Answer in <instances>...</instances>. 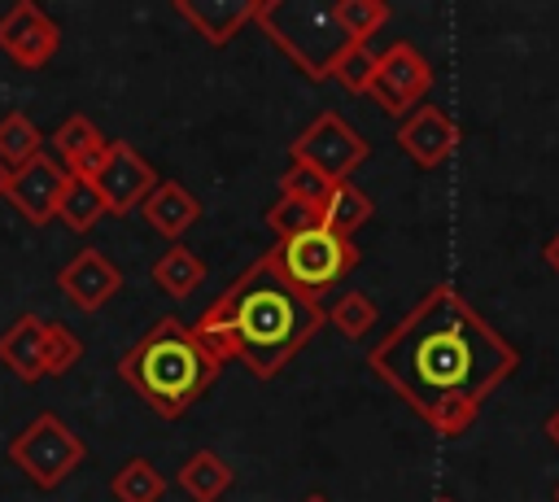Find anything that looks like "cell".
<instances>
[{
	"instance_id": "6da1fadb",
	"label": "cell",
	"mask_w": 559,
	"mask_h": 502,
	"mask_svg": "<svg viewBox=\"0 0 559 502\" xmlns=\"http://www.w3.org/2000/svg\"><path fill=\"white\" fill-rule=\"evenodd\" d=\"M367 367L437 437H463L520 371V349L454 284H432L367 349Z\"/></svg>"
},
{
	"instance_id": "7a4b0ae2",
	"label": "cell",
	"mask_w": 559,
	"mask_h": 502,
	"mask_svg": "<svg viewBox=\"0 0 559 502\" xmlns=\"http://www.w3.org/2000/svg\"><path fill=\"white\" fill-rule=\"evenodd\" d=\"M328 323L319 297L301 292L275 262V249L253 258L192 323L210 358L245 362L258 380H275Z\"/></svg>"
},
{
	"instance_id": "3957f363",
	"label": "cell",
	"mask_w": 559,
	"mask_h": 502,
	"mask_svg": "<svg viewBox=\"0 0 559 502\" xmlns=\"http://www.w3.org/2000/svg\"><path fill=\"white\" fill-rule=\"evenodd\" d=\"M114 367L162 419H179L188 406H197L223 371L179 319H157L131 349H122Z\"/></svg>"
},
{
	"instance_id": "277c9868",
	"label": "cell",
	"mask_w": 559,
	"mask_h": 502,
	"mask_svg": "<svg viewBox=\"0 0 559 502\" xmlns=\"http://www.w3.org/2000/svg\"><path fill=\"white\" fill-rule=\"evenodd\" d=\"M253 22L310 83L332 79V61L349 44L336 22V9L323 0H262Z\"/></svg>"
},
{
	"instance_id": "5b68a950",
	"label": "cell",
	"mask_w": 559,
	"mask_h": 502,
	"mask_svg": "<svg viewBox=\"0 0 559 502\" xmlns=\"http://www.w3.org/2000/svg\"><path fill=\"white\" fill-rule=\"evenodd\" d=\"M83 441L70 432V423L52 410H39L13 441H9V463L35 485V489H57L79 463H83Z\"/></svg>"
},
{
	"instance_id": "8992f818",
	"label": "cell",
	"mask_w": 559,
	"mask_h": 502,
	"mask_svg": "<svg viewBox=\"0 0 559 502\" xmlns=\"http://www.w3.org/2000/svg\"><path fill=\"white\" fill-rule=\"evenodd\" d=\"M275 262L301 292L319 297V292H328L332 284H341L358 266V244L319 223V227H310V231H301L293 240H280L275 244Z\"/></svg>"
},
{
	"instance_id": "52a82bcc",
	"label": "cell",
	"mask_w": 559,
	"mask_h": 502,
	"mask_svg": "<svg viewBox=\"0 0 559 502\" xmlns=\"http://www.w3.org/2000/svg\"><path fill=\"white\" fill-rule=\"evenodd\" d=\"M367 157H371V144H367L336 109L314 113V118L288 140V162L310 166V170L323 175L328 183H345Z\"/></svg>"
},
{
	"instance_id": "ba28073f",
	"label": "cell",
	"mask_w": 559,
	"mask_h": 502,
	"mask_svg": "<svg viewBox=\"0 0 559 502\" xmlns=\"http://www.w3.org/2000/svg\"><path fill=\"white\" fill-rule=\"evenodd\" d=\"M428 87H432V65H428V57H424L415 44L397 39V44H389L384 52H376L367 96H371L389 118H406L415 105H424Z\"/></svg>"
},
{
	"instance_id": "9c48e42d",
	"label": "cell",
	"mask_w": 559,
	"mask_h": 502,
	"mask_svg": "<svg viewBox=\"0 0 559 502\" xmlns=\"http://www.w3.org/2000/svg\"><path fill=\"white\" fill-rule=\"evenodd\" d=\"M61 48V26L35 4L17 0L0 13V52L22 70H44Z\"/></svg>"
},
{
	"instance_id": "30bf717a",
	"label": "cell",
	"mask_w": 559,
	"mask_h": 502,
	"mask_svg": "<svg viewBox=\"0 0 559 502\" xmlns=\"http://www.w3.org/2000/svg\"><path fill=\"white\" fill-rule=\"evenodd\" d=\"M100 201H105V214L109 218H122L131 210H140V201L153 192L157 183V170L140 157V148H131L127 140H109V153L100 162V170L92 175Z\"/></svg>"
},
{
	"instance_id": "8fae6325",
	"label": "cell",
	"mask_w": 559,
	"mask_h": 502,
	"mask_svg": "<svg viewBox=\"0 0 559 502\" xmlns=\"http://www.w3.org/2000/svg\"><path fill=\"white\" fill-rule=\"evenodd\" d=\"M397 148L419 166V170H437L459 153V127L441 105H415L402 122H397Z\"/></svg>"
},
{
	"instance_id": "7c38bea8",
	"label": "cell",
	"mask_w": 559,
	"mask_h": 502,
	"mask_svg": "<svg viewBox=\"0 0 559 502\" xmlns=\"http://www.w3.org/2000/svg\"><path fill=\"white\" fill-rule=\"evenodd\" d=\"M66 170H61V162L57 157H48V153H39V157H31L26 166H17L13 175H9V205L31 223V227H44V223H52L57 218V201H61V192H66Z\"/></svg>"
},
{
	"instance_id": "4fadbf2b",
	"label": "cell",
	"mask_w": 559,
	"mask_h": 502,
	"mask_svg": "<svg viewBox=\"0 0 559 502\" xmlns=\"http://www.w3.org/2000/svg\"><path fill=\"white\" fill-rule=\"evenodd\" d=\"M57 288H61V297L74 306V310H83V314H96L100 306H109L114 297H118V288H122V271L100 253V249H79L61 271H57Z\"/></svg>"
},
{
	"instance_id": "5bb4252c",
	"label": "cell",
	"mask_w": 559,
	"mask_h": 502,
	"mask_svg": "<svg viewBox=\"0 0 559 502\" xmlns=\"http://www.w3.org/2000/svg\"><path fill=\"white\" fill-rule=\"evenodd\" d=\"M258 4H262V0H175V13H179L210 48H223V44H231V39L258 17Z\"/></svg>"
},
{
	"instance_id": "9a60e30c",
	"label": "cell",
	"mask_w": 559,
	"mask_h": 502,
	"mask_svg": "<svg viewBox=\"0 0 559 502\" xmlns=\"http://www.w3.org/2000/svg\"><path fill=\"white\" fill-rule=\"evenodd\" d=\"M52 153L61 162L66 175L74 179H92L109 153V135L87 118V113H70L57 131H52Z\"/></svg>"
},
{
	"instance_id": "2e32d148",
	"label": "cell",
	"mask_w": 559,
	"mask_h": 502,
	"mask_svg": "<svg viewBox=\"0 0 559 502\" xmlns=\"http://www.w3.org/2000/svg\"><path fill=\"white\" fill-rule=\"evenodd\" d=\"M140 214H144V223H148L157 236L179 240V236L201 218V201H197L179 179H157L153 192L140 201Z\"/></svg>"
},
{
	"instance_id": "e0dca14e",
	"label": "cell",
	"mask_w": 559,
	"mask_h": 502,
	"mask_svg": "<svg viewBox=\"0 0 559 502\" xmlns=\"http://www.w3.org/2000/svg\"><path fill=\"white\" fill-rule=\"evenodd\" d=\"M0 367L13 371L22 384L44 380V319L39 314H17L0 332Z\"/></svg>"
},
{
	"instance_id": "ac0fdd59",
	"label": "cell",
	"mask_w": 559,
	"mask_h": 502,
	"mask_svg": "<svg viewBox=\"0 0 559 502\" xmlns=\"http://www.w3.org/2000/svg\"><path fill=\"white\" fill-rule=\"evenodd\" d=\"M175 485H179L192 502H223L227 489L236 485V471H231V463H227L223 454H214V450H192V454L179 463Z\"/></svg>"
},
{
	"instance_id": "d6986e66",
	"label": "cell",
	"mask_w": 559,
	"mask_h": 502,
	"mask_svg": "<svg viewBox=\"0 0 559 502\" xmlns=\"http://www.w3.org/2000/svg\"><path fill=\"white\" fill-rule=\"evenodd\" d=\"M148 275H153V284H157L170 301H188L192 288H201V279H205L210 271H205V262H201L188 244H170V249L148 266Z\"/></svg>"
},
{
	"instance_id": "ffe728a7",
	"label": "cell",
	"mask_w": 559,
	"mask_h": 502,
	"mask_svg": "<svg viewBox=\"0 0 559 502\" xmlns=\"http://www.w3.org/2000/svg\"><path fill=\"white\" fill-rule=\"evenodd\" d=\"M371 214H376V201H371L362 188H354V183L345 179V183H332V192H328V201H323V210H319V223L332 227L336 236H349V240H354V231H358Z\"/></svg>"
},
{
	"instance_id": "44dd1931",
	"label": "cell",
	"mask_w": 559,
	"mask_h": 502,
	"mask_svg": "<svg viewBox=\"0 0 559 502\" xmlns=\"http://www.w3.org/2000/svg\"><path fill=\"white\" fill-rule=\"evenodd\" d=\"M39 153H44V131L35 127V118L22 113V109H9L0 118V162L9 170H17V166H26Z\"/></svg>"
},
{
	"instance_id": "7402d4cb",
	"label": "cell",
	"mask_w": 559,
	"mask_h": 502,
	"mask_svg": "<svg viewBox=\"0 0 559 502\" xmlns=\"http://www.w3.org/2000/svg\"><path fill=\"white\" fill-rule=\"evenodd\" d=\"M57 218H61L70 231H92V227L105 218V201H100L96 183L70 175V179H66V192H61V201H57Z\"/></svg>"
},
{
	"instance_id": "603a6c76",
	"label": "cell",
	"mask_w": 559,
	"mask_h": 502,
	"mask_svg": "<svg viewBox=\"0 0 559 502\" xmlns=\"http://www.w3.org/2000/svg\"><path fill=\"white\" fill-rule=\"evenodd\" d=\"M109 493L118 502H162L166 493V476L148 463V458H131L109 476Z\"/></svg>"
},
{
	"instance_id": "cb8c5ba5",
	"label": "cell",
	"mask_w": 559,
	"mask_h": 502,
	"mask_svg": "<svg viewBox=\"0 0 559 502\" xmlns=\"http://www.w3.org/2000/svg\"><path fill=\"white\" fill-rule=\"evenodd\" d=\"M376 314H380V306H376L367 292L349 288V292H341V297L332 301V310H328V323H332V327H336L345 340H362V336L371 332Z\"/></svg>"
},
{
	"instance_id": "d4e9b609",
	"label": "cell",
	"mask_w": 559,
	"mask_h": 502,
	"mask_svg": "<svg viewBox=\"0 0 559 502\" xmlns=\"http://www.w3.org/2000/svg\"><path fill=\"white\" fill-rule=\"evenodd\" d=\"M332 9H336V22H341L349 44H367L389 22V4L384 0H336Z\"/></svg>"
},
{
	"instance_id": "484cf974",
	"label": "cell",
	"mask_w": 559,
	"mask_h": 502,
	"mask_svg": "<svg viewBox=\"0 0 559 502\" xmlns=\"http://www.w3.org/2000/svg\"><path fill=\"white\" fill-rule=\"evenodd\" d=\"M83 358V340L66 323L44 319V375H66Z\"/></svg>"
},
{
	"instance_id": "4316f807",
	"label": "cell",
	"mask_w": 559,
	"mask_h": 502,
	"mask_svg": "<svg viewBox=\"0 0 559 502\" xmlns=\"http://www.w3.org/2000/svg\"><path fill=\"white\" fill-rule=\"evenodd\" d=\"M371 65H376V52L367 44H345L341 57L332 61V79L354 92V96H367V83H371Z\"/></svg>"
},
{
	"instance_id": "83f0119b",
	"label": "cell",
	"mask_w": 559,
	"mask_h": 502,
	"mask_svg": "<svg viewBox=\"0 0 559 502\" xmlns=\"http://www.w3.org/2000/svg\"><path fill=\"white\" fill-rule=\"evenodd\" d=\"M266 227L275 231V240H293V236L319 227V210L301 205V201H288V196H275L271 210H266Z\"/></svg>"
},
{
	"instance_id": "f1b7e54d",
	"label": "cell",
	"mask_w": 559,
	"mask_h": 502,
	"mask_svg": "<svg viewBox=\"0 0 559 502\" xmlns=\"http://www.w3.org/2000/svg\"><path fill=\"white\" fill-rule=\"evenodd\" d=\"M328 192H332V183H328L323 175H314L310 166H297V162H288V170L280 175V196H288V201H301V205H314V210H323Z\"/></svg>"
},
{
	"instance_id": "f546056e",
	"label": "cell",
	"mask_w": 559,
	"mask_h": 502,
	"mask_svg": "<svg viewBox=\"0 0 559 502\" xmlns=\"http://www.w3.org/2000/svg\"><path fill=\"white\" fill-rule=\"evenodd\" d=\"M542 262H546V266H550V271L559 275V231H555V236H550V240L542 244Z\"/></svg>"
},
{
	"instance_id": "4dcf8cb0",
	"label": "cell",
	"mask_w": 559,
	"mask_h": 502,
	"mask_svg": "<svg viewBox=\"0 0 559 502\" xmlns=\"http://www.w3.org/2000/svg\"><path fill=\"white\" fill-rule=\"evenodd\" d=\"M546 437H550V441L559 445V406H555V410L546 415Z\"/></svg>"
},
{
	"instance_id": "1f68e13d",
	"label": "cell",
	"mask_w": 559,
	"mask_h": 502,
	"mask_svg": "<svg viewBox=\"0 0 559 502\" xmlns=\"http://www.w3.org/2000/svg\"><path fill=\"white\" fill-rule=\"evenodd\" d=\"M9 175H13V170H9V166H4V162H0V196H4V192H9Z\"/></svg>"
},
{
	"instance_id": "d6a6232c",
	"label": "cell",
	"mask_w": 559,
	"mask_h": 502,
	"mask_svg": "<svg viewBox=\"0 0 559 502\" xmlns=\"http://www.w3.org/2000/svg\"><path fill=\"white\" fill-rule=\"evenodd\" d=\"M301 502H328V498H323V493H310V498H301Z\"/></svg>"
},
{
	"instance_id": "836d02e7",
	"label": "cell",
	"mask_w": 559,
	"mask_h": 502,
	"mask_svg": "<svg viewBox=\"0 0 559 502\" xmlns=\"http://www.w3.org/2000/svg\"><path fill=\"white\" fill-rule=\"evenodd\" d=\"M555 502H559V485H555Z\"/></svg>"
},
{
	"instance_id": "e575fe53",
	"label": "cell",
	"mask_w": 559,
	"mask_h": 502,
	"mask_svg": "<svg viewBox=\"0 0 559 502\" xmlns=\"http://www.w3.org/2000/svg\"><path fill=\"white\" fill-rule=\"evenodd\" d=\"M437 502H454V498H437Z\"/></svg>"
}]
</instances>
